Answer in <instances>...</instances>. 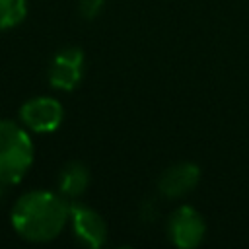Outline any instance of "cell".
Returning a JSON list of instances; mask_svg holds the SVG:
<instances>
[{
	"instance_id": "8",
	"label": "cell",
	"mask_w": 249,
	"mask_h": 249,
	"mask_svg": "<svg viewBox=\"0 0 249 249\" xmlns=\"http://www.w3.org/2000/svg\"><path fill=\"white\" fill-rule=\"evenodd\" d=\"M89 185V169L86 163L72 160L64 163V167L58 173V193L66 200L80 198Z\"/></svg>"
},
{
	"instance_id": "2",
	"label": "cell",
	"mask_w": 249,
	"mask_h": 249,
	"mask_svg": "<svg viewBox=\"0 0 249 249\" xmlns=\"http://www.w3.org/2000/svg\"><path fill=\"white\" fill-rule=\"evenodd\" d=\"M35 148L23 124L0 121V185L19 183L33 165Z\"/></svg>"
},
{
	"instance_id": "3",
	"label": "cell",
	"mask_w": 249,
	"mask_h": 249,
	"mask_svg": "<svg viewBox=\"0 0 249 249\" xmlns=\"http://www.w3.org/2000/svg\"><path fill=\"white\" fill-rule=\"evenodd\" d=\"M62 119H64L62 103L49 95L31 97L19 107L21 124L27 130H33L39 134L54 132L62 124Z\"/></svg>"
},
{
	"instance_id": "6",
	"label": "cell",
	"mask_w": 249,
	"mask_h": 249,
	"mask_svg": "<svg viewBox=\"0 0 249 249\" xmlns=\"http://www.w3.org/2000/svg\"><path fill=\"white\" fill-rule=\"evenodd\" d=\"M72 233L82 245L97 249L107 241V226L97 210L91 206L72 200L70 202V220H68Z\"/></svg>"
},
{
	"instance_id": "10",
	"label": "cell",
	"mask_w": 249,
	"mask_h": 249,
	"mask_svg": "<svg viewBox=\"0 0 249 249\" xmlns=\"http://www.w3.org/2000/svg\"><path fill=\"white\" fill-rule=\"evenodd\" d=\"M103 4H105V0H80V4H78L80 16L84 19H95L97 14L103 10Z\"/></svg>"
},
{
	"instance_id": "9",
	"label": "cell",
	"mask_w": 249,
	"mask_h": 249,
	"mask_svg": "<svg viewBox=\"0 0 249 249\" xmlns=\"http://www.w3.org/2000/svg\"><path fill=\"white\" fill-rule=\"evenodd\" d=\"M27 16V0H0V29L18 27Z\"/></svg>"
},
{
	"instance_id": "1",
	"label": "cell",
	"mask_w": 249,
	"mask_h": 249,
	"mask_svg": "<svg viewBox=\"0 0 249 249\" xmlns=\"http://www.w3.org/2000/svg\"><path fill=\"white\" fill-rule=\"evenodd\" d=\"M12 228L33 243L56 239L70 220V200L53 191H27L12 206Z\"/></svg>"
},
{
	"instance_id": "5",
	"label": "cell",
	"mask_w": 249,
	"mask_h": 249,
	"mask_svg": "<svg viewBox=\"0 0 249 249\" xmlns=\"http://www.w3.org/2000/svg\"><path fill=\"white\" fill-rule=\"evenodd\" d=\"M86 54L80 47H62L51 60L49 66V84L54 89L72 91L80 86L84 74Z\"/></svg>"
},
{
	"instance_id": "4",
	"label": "cell",
	"mask_w": 249,
	"mask_h": 249,
	"mask_svg": "<svg viewBox=\"0 0 249 249\" xmlns=\"http://www.w3.org/2000/svg\"><path fill=\"white\" fill-rule=\"evenodd\" d=\"M167 235H169L171 243L179 249L198 247L206 235V222L196 208L183 204V206L175 208L173 214L169 216Z\"/></svg>"
},
{
	"instance_id": "7",
	"label": "cell",
	"mask_w": 249,
	"mask_h": 249,
	"mask_svg": "<svg viewBox=\"0 0 249 249\" xmlns=\"http://www.w3.org/2000/svg\"><path fill=\"white\" fill-rule=\"evenodd\" d=\"M198 181H200V167L193 161H179L161 173L158 181V189L167 198H179L191 193L198 185Z\"/></svg>"
}]
</instances>
